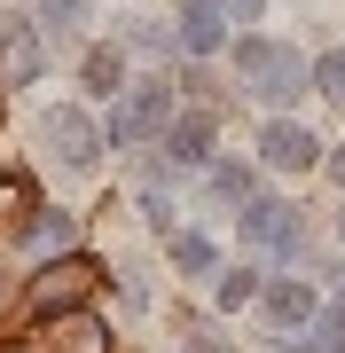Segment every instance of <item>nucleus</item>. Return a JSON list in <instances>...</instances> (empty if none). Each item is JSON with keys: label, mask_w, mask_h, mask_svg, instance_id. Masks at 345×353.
Returning a JSON list of instances; mask_svg holds the SVG:
<instances>
[{"label": "nucleus", "mask_w": 345, "mask_h": 353, "mask_svg": "<svg viewBox=\"0 0 345 353\" xmlns=\"http://www.w3.org/2000/svg\"><path fill=\"white\" fill-rule=\"evenodd\" d=\"M212 196L220 204H251V173L243 165H212Z\"/></svg>", "instance_id": "16"}, {"label": "nucleus", "mask_w": 345, "mask_h": 353, "mask_svg": "<svg viewBox=\"0 0 345 353\" xmlns=\"http://www.w3.org/2000/svg\"><path fill=\"white\" fill-rule=\"evenodd\" d=\"M251 299H259V275H251V267L220 275V306H228V314H236V306H251Z\"/></svg>", "instance_id": "17"}, {"label": "nucleus", "mask_w": 345, "mask_h": 353, "mask_svg": "<svg viewBox=\"0 0 345 353\" xmlns=\"http://www.w3.org/2000/svg\"><path fill=\"white\" fill-rule=\"evenodd\" d=\"M236 236H243V243H267V252H298V212L275 204V196H251L243 220H236Z\"/></svg>", "instance_id": "5"}, {"label": "nucleus", "mask_w": 345, "mask_h": 353, "mask_svg": "<svg viewBox=\"0 0 345 353\" xmlns=\"http://www.w3.org/2000/svg\"><path fill=\"white\" fill-rule=\"evenodd\" d=\"M236 71H243V94L259 102H298V87H314V63L282 39H236Z\"/></svg>", "instance_id": "1"}, {"label": "nucleus", "mask_w": 345, "mask_h": 353, "mask_svg": "<svg viewBox=\"0 0 345 353\" xmlns=\"http://www.w3.org/2000/svg\"><path fill=\"white\" fill-rule=\"evenodd\" d=\"M87 24V0H39V32H79Z\"/></svg>", "instance_id": "14"}, {"label": "nucleus", "mask_w": 345, "mask_h": 353, "mask_svg": "<svg viewBox=\"0 0 345 353\" xmlns=\"http://www.w3.org/2000/svg\"><path fill=\"white\" fill-rule=\"evenodd\" d=\"M259 157H267L275 173H306V165L322 157V141H314L306 126H291V118H275V126L259 134Z\"/></svg>", "instance_id": "7"}, {"label": "nucleus", "mask_w": 345, "mask_h": 353, "mask_svg": "<svg viewBox=\"0 0 345 353\" xmlns=\"http://www.w3.org/2000/svg\"><path fill=\"white\" fill-rule=\"evenodd\" d=\"M173 39H180L189 55H220V39H228V8H220V0H180Z\"/></svg>", "instance_id": "6"}, {"label": "nucleus", "mask_w": 345, "mask_h": 353, "mask_svg": "<svg viewBox=\"0 0 345 353\" xmlns=\"http://www.w3.org/2000/svg\"><path fill=\"white\" fill-rule=\"evenodd\" d=\"M330 173H337V181H345V150H337V157H330Z\"/></svg>", "instance_id": "20"}, {"label": "nucleus", "mask_w": 345, "mask_h": 353, "mask_svg": "<svg viewBox=\"0 0 345 353\" xmlns=\"http://www.w3.org/2000/svg\"><path fill=\"white\" fill-rule=\"evenodd\" d=\"M32 79H39V32L8 24V39H0V87H32Z\"/></svg>", "instance_id": "9"}, {"label": "nucleus", "mask_w": 345, "mask_h": 353, "mask_svg": "<svg viewBox=\"0 0 345 353\" xmlns=\"http://www.w3.org/2000/svg\"><path fill=\"white\" fill-rule=\"evenodd\" d=\"M32 243H39V252H63V243H71V212H55V204H48V212L32 220Z\"/></svg>", "instance_id": "15"}, {"label": "nucleus", "mask_w": 345, "mask_h": 353, "mask_svg": "<svg viewBox=\"0 0 345 353\" xmlns=\"http://www.w3.org/2000/svg\"><path fill=\"white\" fill-rule=\"evenodd\" d=\"M220 8H228V24H259V8H267V0H220Z\"/></svg>", "instance_id": "19"}, {"label": "nucleus", "mask_w": 345, "mask_h": 353, "mask_svg": "<svg viewBox=\"0 0 345 353\" xmlns=\"http://www.w3.org/2000/svg\"><path fill=\"white\" fill-rule=\"evenodd\" d=\"M196 353H212V345H196Z\"/></svg>", "instance_id": "21"}, {"label": "nucleus", "mask_w": 345, "mask_h": 353, "mask_svg": "<svg viewBox=\"0 0 345 353\" xmlns=\"http://www.w3.org/2000/svg\"><path fill=\"white\" fill-rule=\"evenodd\" d=\"M314 87L330 94V102H345V48H330V55L314 63Z\"/></svg>", "instance_id": "18"}, {"label": "nucleus", "mask_w": 345, "mask_h": 353, "mask_svg": "<svg viewBox=\"0 0 345 353\" xmlns=\"http://www.w3.org/2000/svg\"><path fill=\"white\" fill-rule=\"evenodd\" d=\"M39 150H48L55 165H94V150H103V126H94L79 102H55V110L39 118Z\"/></svg>", "instance_id": "3"}, {"label": "nucleus", "mask_w": 345, "mask_h": 353, "mask_svg": "<svg viewBox=\"0 0 345 353\" xmlns=\"http://www.w3.org/2000/svg\"><path fill=\"white\" fill-rule=\"evenodd\" d=\"M165 157L173 165H205L212 157V118L205 110H196V118H173V126H165Z\"/></svg>", "instance_id": "10"}, {"label": "nucleus", "mask_w": 345, "mask_h": 353, "mask_svg": "<svg viewBox=\"0 0 345 353\" xmlns=\"http://www.w3.org/2000/svg\"><path fill=\"white\" fill-rule=\"evenodd\" d=\"M165 126H173V87H126L118 110H110V126H103V141L110 150H134V141H149Z\"/></svg>", "instance_id": "2"}, {"label": "nucleus", "mask_w": 345, "mask_h": 353, "mask_svg": "<svg viewBox=\"0 0 345 353\" xmlns=\"http://www.w3.org/2000/svg\"><path fill=\"white\" fill-rule=\"evenodd\" d=\"M48 353H110V330L94 322V314H79V306H71V314H55V322H48Z\"/></svg>", "instance_id": "8"}, {"label": "nucleus", "mask_w": 345, "mask_h": 353, "mask_svg": "<svg viewBox=\"0 0 345 353\" xmlns=\"http://www.w3.org/2000/svg\"><path fill=\"white\" fill-rule=\"evenodd\" d=\"M267 314H275L282 330L314 322V290H306V283H275V290H267Z\"/></svg>", "instance_id": "11"}, {"label": "nucleus", "mask_w": 345, "mask_h": 353, "mask_svg": "<svg viewBox=\"0 0 345 353\" xmlns=\"http://www.w3.org/2000/svg\"><path fill=\"white\" fill-rule=\"evenodd\" d=\"M173 267H180V275H212V267H220V243L212 236H173Z\"/></svg>", "instance_id": "12"}, {"label": "nucleus", "mask_w": 345, "mask_h": 353, "mask_svg": "<svg viewBox=\"0 0 345 353\" xmlns=\"http://www.w3.org/2000/svg\"><path fill=\"white\" fill-rule=\"evenodd\" d=\"M87 87L94 94H118V87H126V55H118V48H94L87 55Z\"/></svg>", "instance_id": "13"}, {"label": "nucleus", "mask_w": 345, "mask_h": 353, "mask_svg": "<svg viewBox=\"0 0 345 353\" xmlns=\"http://www.w3.org/2000/svg\"><path fill=\"white\" fill-rule=\"evenodd\" d=\"M94 275H103V267H94V259H79V252H71V259H55L48 275L32 283L39 314H71V306H79V299H87V290H94Z\"/></svg>", "instance_id": "4"}]
</instances>
